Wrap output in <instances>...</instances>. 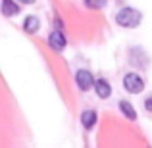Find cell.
Instances as JSON below:
<instances>
[{
  "instance_id": "10",
  "label": "cell",
  "mask_w": 152,
  "mask_h": 148,
  "mask_svg": "<svg viewBox=\"0 0 152 148\" xmlns=\"http://www.w3.org/2000/svg\"><path fill=\"white\" fill-rule=\"evenodd\" d=\"M108 4V0H85V6L91 8V10H100Z\"/></svg>"
},
{
  "instance_id": "5",
  "label": "cell",
  "mask_w": 152,
  "mask_h": 148,
  "mask_svg": "<svg viewBox=\"0 0 152 148\" xmlns=\"http://www.w3.org/2000/svg\"><path fill=\"white\" fill-rule=\"evenodd\" d=\"M94 90H96L98 98H108L112 94V85L106 81V79H96V83H94Z\"/></svg>"
},
{
  "instance_id": "4",
  "label": "cell",
  "mask_w": 152,
  "mask_h": 148,
  "mask_svg": "<svg viewBox=\"0 0 152 148\" xmlns=\"http://www.w3.org/2000/svg\"><path fill=\"white\" fill-rule=\"evenodd\" d=\"M48 44L54 52H62L66 48V37H64L62 31H52L48 35Z\"/></svg>"
},
{
  "instance_id": "3",
  "label": "cell",
  "mask_w": 152,
  "mask_h": 148,
  "mask_svg": "<svg viewBox=\"0 0 152 148\" xmlns=\"http://www.w3.org/2000/svg\"><path fill=\"white\" fill-rule=\"evenodd\" d=\"M75 81H77L79 90H89L91 87H94L96 79L93 77V73H91L89 69H79L77 73H75Z\"/></svg>"
},
{
  "instance_id": "7",
  "label": "cell",
  "mask_w": 152,
  "mask_h": 148,
  "mask_svg": "<svg viewBox=\"0 0 152 148\" xmlns=\"http://www.w3.org/2000/svg\"><path fill=\"white\" fill-rule=\"evenodd\" d=\"M96 119H98V115H96L94 110H85L81 114V123H83L85 129H93V127L96 125Z\"/></svg>"
},
{
  "instance_id": "8",
  "label": "cell",
  "mask_w": 152,
  "mask_h": 148,
  "mask_svg": "<svg viewBox=\"0 0 152 148\" xmlns=\"http://www.w3.org/2000/svg\"><path fill=\"white\" fill-rule=\"evenodd\" d=\"M2 14L6 17H12V15L19 14V6L15 4V0H2Z\"/></svg>"
},
{
  "instance_id": "12",
  "label": "cell",
  "mask_w": 152,
  "mask_h": 148,
  "mask_svg": "<svg viewBox=\"0 0 152 148\" xmlns=\"http://www.w3.org/2000/svg\"><path fill=\"white\" fill-rule=\"evenodd\" d=\"M18 2H19V4H33L35 0H18Z\"/></svg>"
},
{
  "instance_id": "1",
  "label": "cell",
  "mask_w": 152,
  "mask_h": 148,
  "mask_svg": "<svg viewBox=\"0 0 152 148\" xmlns=\"http://www.w3.org/2000/svg\"><path fill=\"white\" fill-rule=\"evenodd\" d=\"M142 21V14L139 10H135V8L131 6H125L121 8V10L115 14V23H118L119 27H125V29H135V27H139Z\"/></svg>"
},
{
  "instance_id": "11",
  "label": "cell",
  "mask_w": 152,
  "mask_h": 148,
  "mask_svg": "<svg viewBox=\"0 0 152 148\" xmlns=\"http://www.w3.org/2000/svg\"><path fill=\"white\" fill-rule=\"evenodd\" d=\"M145 108H146L148 112H152V96H148V98L145 100Z\"/></svg>"
},
{
  "instance_id": "2",
  "label": "cell",
  "mask_w": 152,
  "mask_h": 148,
  "mask_svg": "<svg viewBox=\"0 0 152 148\" xmlns=\"http://www.w3.org/2000/svg\"><path fill=\"white\" fill-rule=\"evenodd\" d=\"M123 87H125L127 93L139 94V93L145 90V79H142L139 73H133V71H131V73L123 75Z\"/></svg>"
},
{
  "instance_id": "9",
  "label": "cell",
  "mask_w": 152,
  "mask_h": 148,
  "mask_svg": "<svg viewBox=\"0 0 152 148\" xmlns=\"http://www.w3.org/2000/svg\"><path fill=\"white\" fill-rule=\"evenodd\" d=\"M119 110H121V114L125 115L127 119H131V121L137 119V112H135V108L131 106L127 100H119Z\"/></svg>"
},
{
  "instance_id": "6",
  "label": "cell",
  "mask_w": 152,
  "mask_h": 148,
  "mask_svg": "<svg viewBox=\"0 0 152 148\" xmlns=\"http://www.w3.org/2000/svg\"><path fill=\"white\" fill-rule=\"evenodd\" d=\"M23 29H25L29 35L39 33V29H41V19H39L37 15H27L25 21H23Z\"/></svg>"
}]
</instances>
